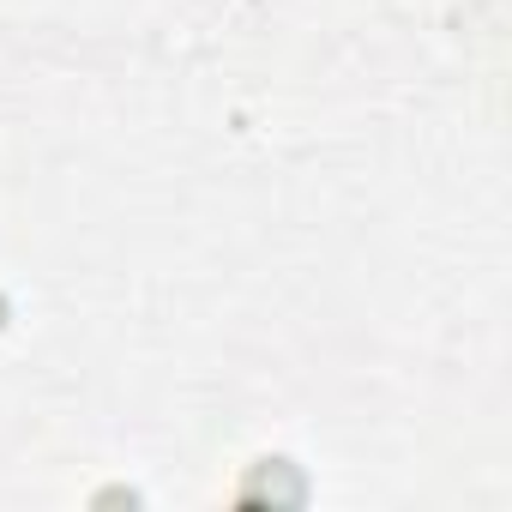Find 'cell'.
Listing matches in <instances>:
<instances>
[{"instance_id":"obj_2","label":"cell","mask_w":512,"mask_h":512,"mask_svg":"<svg viewBox=\"0 0 512 512\" xmlns=\"http://www.w3.org/2000/svg\"><path fill=\"white\" fill-rule=\"evenodd\" d=\"M0 326H7V302H0Z\"/></svg>"},{"instance_id":"obj_1","label":"cell","mask_w":512,"mask_h":512,"mask_svg":"<svg viewBox=\"0 0 512 512\" xmlns=\"http://www.w3.org/2000/svg\"><path fill=\"white\" fill-rule=\"evenodd\" d=\"M308 488H302V476L284 464V458H266L260 470H253L247 482H241V500H272V506H296Z\"/></svg>"}]
</instances>
